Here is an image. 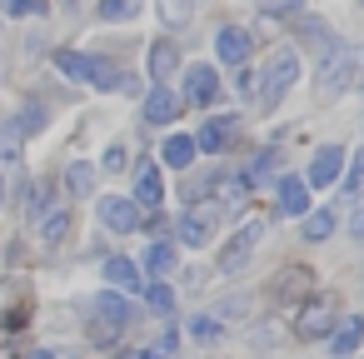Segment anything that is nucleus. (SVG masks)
<instances>
[{
  "label": "nucleus",
  "instance_id": "obj_38",
  "mask_svg": "<svg viewBox=\"0 0 364 359\" xmlns=\"http://www.w3.org/2000/svg\"><path fill=\"white\" fill-rule=\"evenodd\" d=\"M0 205H6V180H0Z\"/></svg>",
  "mask_w": 364,
  "mask_h": 359
},
{
  "label": "nucleus",
  "instance_id": "obj_19",
  "mask_svg": "<svg viewBox=\"0 0 364 359\" xmlns=\"http://www.w3.org/2000/svg\"><path fill=\"white\" fill-rule=\"evenodd\" d=\"M359 339H364V319H344V324L329 334V349L344 359V354H354V349H359Z\"/></svg>",
  "mask_w": 364,
  "mask_h": 359
},
{
  "label": "nucleus",
  "instance_id": "obj_6",
  "mask_svg": "<svg viewBox=\"0 0 364 359\" xmlns=\"http://www.w3.org/2000/svg\"><path fill=\"white\" fill-rule=\"evenodd\" d=\"M100 220H105V230H115V235H135V230H140V205L125 200V195H105V200H100Z\"/></svg>",
  "mask_w": 364,
  "mask_h": 359
},
{
  "label": "nucleus",
  "instance_id": "obj_23",
  "mask_svg": "<svg viewBox=\"0 0 364 359\" xmlns=\"http://www.w3.org/2000/svg\"><path fill=\"white\" fill-rule=\"evenodd\" d=\"M65 185H70L75 200H85V195L95 190V170H90V160H75V165L65 170Z\"/></svg>",
  "mask_w": 364,
  "mask_h": 359
},
{
  "label": "nucleus",
  "instance_id": "obj_25",
  "mask_svg": "<svg viewBox=\"0 0 364 359\" xmlns=\"http://www.w3.org/2000/svg\"><path fill=\"white\" fill-rule=\"evenodd\" d=\"M190 16H195V0H160V21H165L170 31L190 26Z\"/></svg>",
  "mask_w": 364,
  "mask_h": 359
},
{
  "label": "nucleus",
  "instance_id": "obj_34",
  "mask_svg": "<svg viewBox=\"0 0 364 359\" xmlns=\"http://www.w3.org/2000/svg\"><path fill=\"white\" fill-rule=\"evenodd\" d=\"M255 80H259V75H255V70H240V95H245V100H250V95H255Z\"/></svg>",
  "mask_w": 364,
  "mask_h": 359
},
{
  "label": "nucleus",
  "instance_id": "obj_30",
  "mask_svg": "<svg viewBox=\"0 0 364 359\" xmlns=\"http://www.w3.org/2000/svg\"><path fill=\"white\" fill-rule=\"evenodd\" d=\"M0 11H6L11 21H21V16H41L46 0H0Z\"/></svg>",
  "mask_w": 364,
  "mask_h": 359
},
{
  "label": "nucleus",
  "instance_id": "obj_24",
  "mask_svg": "<svg viewBox=\"0 0 364 359\" xmlns=\"http://www.w3.org/2000/svg\"><path fill=\"white\" fill-rule=\"evenodd\" d=\"M41 235H46V245H60V240L70 235V210H50V215H41Z\"/></svg>",
  "mask_w": 364,
  "mask_h": 359
},
{
  "label": "nucleus",
  "instance_id": "obj_10",
  "mask_svg": "<svg viewBox=\"0 0 364 359\" xmlns=\"http://www.w3.org/2000/svg\"><path fill=\"white\" fill-rule=\"evenodd\" d=\"M180 105H185V100H180L170 85H150V95H145V125H175Z\"/></svg>",
  "mask_w": 364,
  "mask_h": 359
},
{
  "label": "nucleus",
  "instance_id": "obj_4",
  "mask_svg": "<svg viewBox=\"0 0 364 359\" xmlns=\"http://www.w3.org/2000/svg\"><path fill=\"white\" fill-rule=\"evenodd\" d=\"M90 314H95V344H110L120 324H130V304L120 299V289H100L90 299Z\"/></svg>",
  "mask_w": 364,
  "mask_h": 359
},
{
  "label": "nucleus",
  "instance_id": "obj_9",
  "mask_svg": "<svg viewBox=\"0 0 364 359\" xmlns=\"http://www.w3.org/2000/svg\"><path fill=\"white\" fill-rule=\"evenodd\" d=\"M250 45H255V36H250L245 26H225V31L215 36V55H220L225 65H245V60H250Z\"/></svg>",
  "mask_w": 364,
  "mask_h": 359
},
{
  "label": "nucleus",
  "instance_id": "obj_26",
  "mask_svg": "<svg viewBox=\"0 0 364 359\" xmlns=\"http://www.w3.org/2000/svg\"><path fill=\"white\" fill-rule=\"evenodd\" d=\"M140 294L150 299V309H155V314H170V309H175V289H170V279H155V284H145Z\"/></svg>",
  "mask_w": 364,
  "mask_h": 359
},
{
  "label": "nucleus",
  "instance_id": "obj_7",
  "mask_svg": "<svg viewBox=\"0 0 364 359\" xmlns=\"http://www.w3.org/2000/svg\"><path fill=\"white\" fill-rule=\"evenodd\" d=\"M339 175H344V145H324V150L309 160V175H304V185H314V190H329Z\"/></svg>",
  "mask_w": 364,
  "mask_h": 359
},
{
  "label": "nucleus",
  "instance_id": "obj_15",
  "mask_svg": "<svg viewBox=\"0 0 364 359\" xmlns=\"http://www.w3.org/2000/svg\"><path fill=\"white\" fill-rule=\"evenodd\" d=\"M175 70H180V45H170V41H150V80H155V85H170Z\"/></svg>",
  "mask_w": 364,
  "mask_h": 359
},
{
  "label": "nucleus",
  "instance_id": "obj_39",
  "mask_svg": "<svg viewBox=\"0 0 364 359\" xmlns=\"http://www.w3.org/2000/svg\"><path fill=\"white\" fill-rule=\"evenodd\" d=\"M115 359H135V354H115Z\"/></svg>",
  "mask_w": 364,
  "mask_h": 359
},
{
  "label": "nucleus",
  "instance_id": "obj_22",
  "mask_svg": "<svg viewBox=\"0 0 364 359\" xmlns=\"http://www.w3.org/2000/svg\"><path fill=\"white\" fill-rule=\"evenodd\" d=\"M145 269H150L155 279H170V269H175V245H170V240L150 245V254H145Z\"/></svg>",
  "mask_w": 364,
  "mask_h": 359
},
{
  "label": "nucleus",
  "instance_id": "obj_35",
  "mask_svg": "<svg viewBox=\"0 0 364 359\" xmlns=\"http://www.w3.org/2000/svg\"><path fill=\"white\" fill-rule=\"evenodd\" d=\"M349 230H354V235H364V200H359V210L349 215Z\"/></svg>",
  "mask_w": 364,
  "mask_h": 359
},
{
  "label": "nucleus",
  "instance_id": "obj_37",
  "mask_svg": "<svg viewBox=\"0 0 364 359\" xmlns=\"http://www.w3.org/2000/svg\"><path fill=\"white\" fill-rule=\"evenodd\" d=\"M26 359H60L55 349H36V354H26Z\"/></svg>",
  "mask_w": 364,
  "mask_h": 359
},
{
  "label": "nucleus",
  "instance_id": "obj_17",
  "mask_svg": "<svg viewBox=\"0 0 364 359\" xmlns=\"http://www.w3.org/2000/svg\"><path fill=\"white\" fill-rule=\"evenodd\" d=\"M279 210H284V215H304V210H309V185L294 180V175H284V180H279Z\"/></svg>",
  "mask_w": 364,
  "mask_h": 359
},
{
  "label": "nucleus",
  "instance_id": "obj_21",
  "mask_svg": "<svg viewBox=\"0 0 364 359\" xmlns=\"http://www.w3.org/2000/svg\"><path fill=\"white\" fill-rule=\"evenodd\" d=\"M245 195H250V185H245L240 175H230V180H220V185H215V205H220V210H240V205H245Z\"/></svg>",
  "mask_w": 364,
  "mask_h": 359
},
{
  "label": "nucleus",
  "instance_id": "obj_3",
  "mask_svg": "<svg viewBox=\"0 0 364 359\" xmlns=\"http://www.w3.org/2000/svg\"><path fill=\"white\" fill-rule=\"evenodd\" d=\"M354 55L359 50H349V45H329V55H324V65H319V100H339L349 85H354Z\"/></svg>",
  "mask_w": 364,
  "mask_h": 359
},
{
  "label": "nucleus",
  "instance_id": "obj_20",
  "mask_svg": "<svg viewBox=\"0 0 364 359\" xmlns=\"http://www.w3.org/2000/svg\"><path fill=\"white\" fill-rule=\"evenodd\" d=\"M160 155H165V165H170V170H185V165L195 160V140H190V135H170Z\"/></svg>",
  "mask_w": 364,
  "mask_h": 359
},
{
  "label": "nucleus",
  "instance_id": "obj_27",
  "mask_svg": "<svg viewBox=\"0 0 364 359\" xmlns=\"http://www.w3.org/2000/svg\"><path fill=\"white\" fill-rule=\"evenodd\" d=\"M334 225H339V220H334V210H314V215L304 220V240H329V235H334Z\"/></svg>",
  "mask_w": 364,
  "mask_h": 359
},
{
  "label": "nucleus",
  "instance_id": "obj_16",
  "mask_svg": "<svg viewBox=\"0 0 364 359\" xmlns=\"http://www.w3.org/2000/svg\"><path fill=\"white\" fill-rule=\"evenodd\" d=\"M135 205H145V210H160V205H165L160 165H140V175H135Z\"/></svg>",
  "mask_w": 364,
  "mask_h": 359
},
{
  "label": "nucleus",
  "instance_id": "obj_2",
  "mask_svg": "<svg viewBox=\"0 0 364 359\" xmlns=\"http://www.w3.org/2000/svg\"><path fill=\"white\" fill-rule=\"evenodd\" d=\"M294 80H299V55H294V50H279V55L264 65V75L255 80V85H259V105H264V110H274V105L289 95V85H294Z\"/></svg>",
  "mask_w": 364,
  "mask_h": 359
},
{
  "label": "nucleus",
  "instance_id": "obj_40",
  "mask_svg": "<svg viewBox=\"0 0 364 359\" xmlns=\"http://www.w3.org/2000/svg\"><path fill=\"white\" fill-rule=\"evenodd\" d=\"M359 11H364V0H359Z\"/></svg>",
  "mask_w": 364,
  "mask_h": 359
},
{
  "label": "nucleus",
  "instance_id": "obj_13",
  "mask_svg": "<svg viewBox=\"0 0 364 359\" xmlns=\"http://www.w3.org/2000/svg\"><path fill=\"white\" fill-rule=\"evenodd\" d=\"M105 284H110V289H120V294H140V289H145V274H140V264H135V259L115 254V259H105Z\"/></svg>",
  "mask_w": 364,
  "mask_h": 359
},
{
  "label": "nucleus",
  "instance_id": "obj_32",
  "mask_svg": "<svg viewBox=\"0 0 364 359\" xmlns=\"http://www.w3.org/2000/svg\"><path fill=\"white\" fill-rule=\"evenodd\" d=\"M105 170H125V145H110L105 150Z\"/></svg>",
  "mask_w": 364,
  "mask_h": 359
},
{
  "label": "nucleus",
  "instance_id": "obj_36",
  "mask_svg": "<svg viewBox=\"0 0 364 359\" xmlns=\"http://www.w3.org/2000/svg\"><path fill=\"white\" fill-rule=\"evenodd\" d=\"M135 359H170V354H165V349L155 344V349H135Z\"/></svg>",
  "mask_w": 364,
  "mask_h": 359
},
{
  "label": "nucleus",
  "instance_id": "obj_18",
  "mask_svg": "<svg viewBox=\"0 0 364 359\" xmlns=\"http://www.w3.org/2000/svg\"><path fill=\"white\" fill-rule=\"evenodd\" d=\"M140 6H145V0H100L95 16H100L105 26H125V21H135V16H140Z\"/></svg>",
  "mask_w": 364,
  "mask_h": 359
},
{
  "label": "nucleus",
  "instance_id": "obj_33",
  "mask_svg": "<svg viewBox=\"0 0 364 359\" xmlns=\"http://www.w3.org/2000/svg\"><path fill=\"white\" fill-rule=\"evenodd\" d=\"M364 185V150L354 155V170H349V190H359Z\"/></svg>",
  "mask_w": 364,
  "mask_h": 359
},
{
  "label": "nucleus",
  "instance_id": "obj_12",
  "mask_svg": "<svg viewBox=\"0 0 364 359\" xmlns=\"http://www.w3.org/2000/svg\"><path fill=\"white\" fill-rule=\"evenodd\" d=\"M235 130H240V120L235 115H210L205 125H200V135H195V150H225L230 140H235Z\"/></svg>",
  "mask_w": 364,
  "mask_h": 359
},
{
  "label": "nucleus",
  "instance_id": "obj_1",
  "mask_svg": "<svg viewBox=\"0 0 364 359\" xmlns=\"http://www.w3.org/2000/svg\"><path fill=\"white\" fill-rule=\"evenodd\" d=\"M55 65L80 80V85H95V90H120V70L100 55H80V50H55Z\"/></svg>",
  "mask_w": 364,
  "mask_h": 359
},
{
  "label": "nucleus",
  "instance_id": "obj_5",
  "mask_svg": "<svg viewBox=\"0 0 364 359\" xmlns=\"http://www.w3.org/2000/svg\"><path fill=\"white\" fill-rule=\"evenodd\" d=\"M259 235H264V225L259 220H250V225H240L235 230V240L220 250V269L225 274H240L245 264H250V254H255V245H259Z\"/></svg>",
  "mask_w": 364,
  "mask_h": 359
},
{
  "label": "nucleus",
  "instance_id": "obj_11",
  "mask_svg": "<svg viewBox=\"0 0 364 359\" xmlns=\"http://www.w3.org/2000/svg\"><path fill=\"white\" fill-rule=\"evenodd\" d=\"M329 329H334L329 299H309V304L299 309V319H294V334H299V339H324Z\"/></svg>",
  "mask_w": 364,
  "mask_h": 359
},
{
  "label": "nucleus",
  "instance_id": "obj_29",
  "mask_svg": "<svg viewBox=\"0 0 364 359\" xmlns=\"http://www.w3.org/2000/svg\"><path fill=\"white\" fill-rule=\"evenodd\" d=\"M190 334H195L200 344H215L225 329H220V319H215V314H195V319H190Z\"/></svg>",
  "mask_w": 364,
  "mask_h": 359
},
{
  "label": "nucleus",
  "instance_id": "obj_31",
  "mask_svg": "<svg viewBox=\"0 0 364 359\" xmlns=\"http://www.w3.org/2000/svg\"><path fill=\"white\" fill-rule=\"evenodd\" d=\"M255 6L264 11V16H289V11H299L304 0H255Z\"/></svg>",
  "mask_w": 364,
  "mask_h": 359
},
{
  "label": "nucleus",
  "instance_id": "obj_14",
  "mask_svg": "<svg viewBox=\"0 0 364 359\" xmlns=\"http://www.w3.org/2000/svg\"><path fill=\"white\" fill-rule=\"evenodd\" d=\"M185 85H190V100H195V105H215V100H220V75H215V65H190V70H185Z\"/></svg>",
  "mask_w": 364,
  "mask_h": 359
},
{
  "label": "nucleus",
  "instance_id": "obj_28",
  "mask_svg": "<svg viewBox=\"0 0 364 359\" xmlns=\"http://www.w3.org/2000/svg\"><path fill=\"white\" fill-rule=\"evenodd\" d=\"M299 36H304V41H314V50H329V45H334V31H329L324 21H309V16L299 21Z\"/></svg>",
  "mask_w": 364,
  "mask_h": 359
},
{
  "label": "nucleus",
  "instance_id": "obj_8",
  "mask_svg": "<svg viewBox=\"0 0 364 359\" xmlns=\"http://www.w3.org/2000/svg\"><path fill=\"white\" fill-rule=\"evenodd\" d=\"M215 220H220V210H210V205H195V210H185V215H180V245H210V235H215Z\"/></svg>",
  "mask_w": 364,
  "mask_h": 359
}]
</instances>
